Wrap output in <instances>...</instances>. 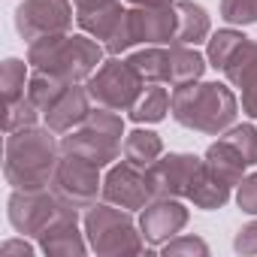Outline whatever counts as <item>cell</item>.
<instances>
[{
    "label": "cell",
    "mask_w": 257,
    "mask_h": 257,
    "mask_svg": "<svg viewBox=\"0 0 257 257\" xmlns=\"http://www.w3.org/2000/svg\"><path fill=\"white\" fill-rule=\"evenodd\" d=\"M61 161V143H55V131L49 127H25L7 134L4 149V179L19 191H43L52 188L55 167Z\"/></svg>",
    "instance_id": "1"
},
{
    "label": "cell",
    "mask_w": 257,
    "mask_h": 257,
    "mask_svg": "<svg viewBox=\"0 0 257 257\" xmlns=\"http://www.w3.org/2000/svg\"><path fill=\"white\" fill-rule=\"evenodd\" d=\"M28 64L67 85H82L103 64V46L88 34H49L28 43Z\"/></svg>",
    "instance_id": "2"
},
{
    "label": "cell",
    "mask_w": 257,
    "mask_h": 257,
    "mask_svg": "<svg viewBox=\"0 0 257 257\" xmlns=\"http://www.w3.org/2000/svg\"><path fill=\"white\" fill-rule=\"evenodd\" d=\"M170 112L188 131L221 137L224 131H230L236 124L239 100L221 82H191V85H182L173 91Z\"/></svg>",
    "instance_id": "3"
},
{
    "label": "cell",
    "mask_w": 257,
    "mask_h": 257,
    "mask_svg": "<svg viewBox=\"0 0 257 257\" xmlns=\"http://www.w3.org/2000/svg\"><path fill=\"white\" fill-rule=\"evenodd\" d=\"M85 236L94 254L100 257H121V254H143L146 251V239L140 224L134 221V215L112 206V203H94L85 212Z\"/></svg>",
    "instance_id": "4"
},
{
    "label": "cell",
    "mask_w": 257,
    "mask_h": 257,
    "mask_svg": "<svg viewBox=\"0 0 257 257\" xmlns=\"http://www.w3.org/2000/svg\"><path fill=\"white\" fill-rule=\"evenodd\" d=\"M85 88H88V94L97 106H106V109H115V112H131V106L143 94L146 82L134 73V67L127 61H118L112 55L109 61H103L97 67V73L85 82Z\"/></svg>",
    "instance_id": "5"
},
{
    "label": "cell",
    "mask_w": 257,
    "mask_h": 257,
    "mask_svg": "<svg viewBox=\"0 0 257 257\" xmlns=\"http://www.w3.org/2000/svg\"><path fill=\"white\" fill-rule=\"evenodd\" d=\"M206 173V164L203 158L197 155H185V152H170V155H161L149 170H146V179H149V188H152V197H176V200H188L191 188L197 185V179Z\"/></svg>",
    "instance_id": "6"
},
{
    "label": "cell",
    "mask_w": 257,
    "mask_h": 257,
    "mask_svg": "<svg viewBox=\"0 0 257 257\" xmlns=\"http://www.w3.org/2000/svg\"><path fill=\"white\" fill-rule=\"evenodd\" d=\"M10 224L16 233L22 236H40L70 203H64L52 188H43V191H19L13 188L10 194Z\"/></svg>",
    "instance_id": "7"
},
{
    "label": "cell",
    "mask_w": 257,
    "mask_h": 257,
    "mask_svg": "<svg viewBox=\"0 0 257 257\" xmlns=\"http://www.w3.org/2000/svg\"><path fill=\"white\" fill-rule=\"evenodd\" d=\"M52 191L76 206V209H88L97 203V194L103 191V176H100V167L88 164V161H79L73 155H61L58 167H55V176H52Z\"/></svg>",
    "instance_id": "8"
},
{
    "label": "cell",
    "mask_w": 257,
    "mask_h": 257,
    "mask_svg": "<svg viewBox=\"0 0 257 257\" xmlns=\"http://www.w3.org/2000/svg\"><path fill=\"white\" fill-rule=\"evenodd\" d=\"M70 25H73L70 0H22L16 7V31L28 43L49 34H67Z\"/></svg>",
    "instance_id": "9"
},
{
    "label": "cell",
    "mask_w": 257,
    "mask_h": 257,
    "mask_svg": "<svg viewBox=\"0 0 257 257\" xmlns=\"http://www.w3.org/2000/svg\"><path fill=\"white\" fill-rule=\"evenodd\" d=\"M100 197L112 206H121L127 212H143L155 197L146 179V170L131 164V161H115L109 173L103 176V191Z\"/></svg>",
    "instance_id": "10"
},
{
    "label": "cell",
    "mask_w": 257,
    "mask_h": 257,
    "mask_svg": "<svg viewBox=\"0 0 257 257\" xmlns=\"http://www.w3.org/2000/svg\"><path fill=\"white\" fill-rule=\"evenodd\" d=\"M191 212L182 200L176 197H158L152 200L143 212H140V230H143V239L146 245H155L161 248L164 242H170L173 236H179L188 224Z\"/></svg>",
    "instance_id": "11"
},
{
    "label": "cell",
    "mask_w": 257,
    "mask_h": 257,
    "mask_svg": "<svg viewBox=\"0 0 257 257\" xmlns=\"http://www.w3.org/2000/svg\"><path fill=\"white\" fill-rule=\"evenodd\" d=\"M37 242H40V251L43 254H52V257H82L91 248L85 230H79V209L76 206H67L37 236Z\"/></svg>",
    "instance_id": "12"
},
{
    "label": "cell",
    "mask_w": 257,
    "mask_h": 257,
    "mask_svg": "<svg viewBox=\"0 0 257 257\" xmlns=\"http://www.w3.org/2000/svg\"><path fill=\"white\" fill-rule=\"evenodd\" d=\"M61 155H73L79 161H88L94 167H112L121 155V143L118 140H109L97 131H91V127H76V131L64 134L61 137Z\"/></svg>",
    "instance_id": "13"
},
{
    "label": "cell",
    "mask_w": 257,
    "mask_h": 257,
    "mask_svg": "<svg viewBox=\"0 0 257 257\" xmlns=\"http://www.w3.org/2000/svg\"><path fill=\"white\" fill-rule=\"evenodd\" d=\"M94 100H91V94H88V88L85 85H67L64 88V94L43 112V118H46V127L49 131H55V134H70V131H76V127H82L85 124V118L91 115V106Z\"/></svg>",
    "instance_id": "14"
},
{
    "label": "cell",
    "mask_w": 257,
    "mask_h": 257,
    "mask_svg": "<svg viewBox=\"0 0 257 257\" xmlns=\"http://www.w3.org/2000/svg\"><path fill=\"white\" fill-rule=\"evenodd\" d=\"M131 22H134V34H137V43H146V46H173L176 40V25H179V16H176V4H167V7H149V10H131Z\"/></svg>",
    "instance_id": "15"
},
{
    "label": "cell",
    "mask_w": 257,
    "mask_h": 257,
    "mask_svg": "<svg viewBox=\"0 0 257 257\" xmlns=\"http://www.w3.org/2000/svg\"><path fill=\"white\" fill-rule=\"evenodd\" d=\"M176 16H179V25H176L173 46H200V43H209L212 22H209V13L200 4H194V0H176Z\"/></svg>",
    "instance_id": "16"
},
{
    "label": "cell",
    "mask_w": 257,
    "mask_h": 257,
    "mask_svg": "<svg viewBox=\"0 0 257 257\" xmlns=\"http://www.w3.org/2000/svg\"><path fill=\"white\" fill-rule=\"evenodd\" d=\"M209 61L197 52V46H170L167 49V85L182 88L191 82H200Z\"/></svg>",
    "instance_id": "17"
},
{
    "label": "cell",
    "mask_w": 257,
    "mask_h": 257,
    "mask_svg": "<svg viewBox=\"0 0 257 257\" xmlns=\"http://www.w3.org/2000/svg\"><path fill=\"white\" fill-rule=\"evenodd\" d=\"M127 10L118 4V0H106V4H97V7H85V10H76V25L82 34L94 37L97 43H106L112 37V31L118 28L121 16Z\"/></svg>",
    "instance_id": "18"
},
{
    "label": "cell",
    "mask_w": 257,
    "mask_h": 257,
    "mask_svg": "<svg viewBox=\"0 0 257 257\" xmlns=\"http://www.w3.org/2000/svg\"><path fill=\"white\" fill-rule=\"evenodd\" d=\"M203 164H206V170L215 176V179H221L224 185H230V188H236L242 179H245V158L227 143V140H218V143H212L209 149H206V158H203Z\"/></svg>",
    "instance_id": "19"
},
{
    "label": "cell",
    "mask_w": 257,
    "mask_h": 257,
    "mask_svg": "<svg viewBox=\"0 0 257 257\" xmlns=\"http://www.w3.org/2000/svg\"><path fill=\"white\" fill-rule=\"evenodd\" d=\"M167 112H170V94H167V88H161V82L146 85L143 94L137 97V103L131 106V118L137 124H158L167 118Z\"/></svg>",
    "instance_id": "20"
},
{
    "label": "cell",
    "mask_w": 257,
    "mask_h": 257,
    "mask_svg": "<svg viewBox=\"0 0 257 257\" xmlns=\"http://www.w3.org/2000/svg\"><path fill=\"white\" fill-rule=\"evenodd\" d=\"M161 155H164V143H161V137L155 131H143L140 127V131L124 137V161L149 170Z\"/></svg>",
    "instance_id": "21"
},
{
    "label": "cell",
    "mask_w": 257,
    "mask_h": 257,
    "mask_svg": "<svg viewBox=\"0 0 257 257\" xmlns=\"http://www.w3.org/2000/svg\"><path fill=\"white\" fill-rule=\"evenodd\" d=\"M224 76L233 88H254L257 85V43L245 40V46L230 58V64L224 67Z\"/></svg>",
    "instance_id": "22"
},
{
    "label": "cell",
    "mask_w": 257,
    "mask_h": 257,
    "mask_svg": "<svg viewBox=\"0 0 257 257\" xmlns=\"http://www.w3.org/2000/svg\"><path fill=\"white\" fill-rule=\"evenodd\" d=\"M127 64L134 67V73L146 85L167 82V49H161V46H146V49L134 52L131 58H127Z\"/></svg>",
    "instance_id": "23"
},
{
    "label": "cell",
    "mask_w": 257,
    "mask_h": 257,
    "mask_svg": "<svg viewBox=\"0 0 257 257\" xmlns=\"http://www.w3.org/2000/svg\"><path fill=\"white\" fill-rule=\"evenodd\" d=\"M245 34L242 31H236V28H224V31H215L212 37H209V49H206V61H209V67H215V70H221L224 73V67L230 64V58L245 46Z\"/></svg>",
    "instance_id": "24"
},
{
    "label": "cell",
    "mask_w": 257,
    "mask_h": 257,
    "mask_svg": "<svg viewBox=\"0 0 257 257\" xmlns=\"http://www.w3.org/2000/svg\"><path fill=\"white\" fill-rule=\"evenodd\" d=\"M188 200H191L197 209H206V212H212V209H224L227 200H230V185H224L221 179H215V176L206 170V173L197 179V185L191 188Z\"/></svg>",
    "instance_id": "25"
},
{
    "label": "cell",
    "mask_w": 257,
    "mask_h": 257,
    "mask_svg": "<svg viewBox=\"0 0 257 257\" xmlns=\"http://www.w3.org/2000/svg\"><path fill=\"white\" fill-rule=\"evenodd\" d=\"M31 64L19 61V58H7L4 67H0V88H4V103H16L22 97H28V82H31V73H28Z\"/></svg>",
    "instance_id": "26"
},
{
    "label": "cell",
    "mask_w": 257,
    "mask_h": 257,
    "mask_svg": "<svg viewBox=\"0 0 257 257\" xmlns=\"http://www.w3.org/2000/svg\"><path fill=\"white\" fill-rule=\"evenodd\" d=\"M64 88H67V82H61L58 76L43 73V70H34V73H31V82H28V100H31L40 112H46V109L64 94Z\"/></svg>",
    "instance_id": "27"
},
{
    "label": "cell",
    "mask_w": 257,
    "mask_h": 257,
    "mask_svg": "<svg viewBox=\"0 0 257 257\" xmlns=\"http://www.w3.org/2000/svg\"><path fill=\"white\" fill-rule=\"evenodd\" d=\"M224 140L245 158L248 167L257 164V127L254 124H233L230 131H224Z\"/></svg>",
    "instance_id": "28"
},
{
    "label": "cell",
    "mask_w": 257,
    "mask_h": 257,
    "mask_svg": "<svg viewBox=\"0 0 257 257\" xmlns=\"http://www.w3.org/2000/svg\"><path fill=\"white\" fill-rule=\"evenodd\" d=\"M37 118H40V109H37L28 97H22V100H16V103L7 106V115H4V134H16V131H25V127H34Z\"/></svg>",
    "instance_id": "29"
},
{
    "label": "cell",
    "mask_w": 257,
    "mask_h": 257,
    "mask_svg": "<svg viewBox=\"0 0 257 257\" xmlns=\"http://www.w3.org/2000/svg\"><path fill=\"white\" fill-rule=\"evenodd\" d=\"M221 19L236 28L257 25V0H221Z\"/></svg>",
    "instance_id": "30"
},
{
    "label": "cell",
    "mask_w": 257,
    "mask_h": 257,
    "mask_svg": "<svg viewBox=\"0 0 257 257\" xmlns=\"http://www.w3.org/2000/svg\"><path fill=\"white\" fill-rule=\"evenodd\" d=\"M164 257H209V245L200 236H173L161 245Z\"/></svg>",
    "instance_id": "31"
},
{
    "label": "cell",
    "mask_w": 257,
    "mask_h": 257,
    "mask_svg": "<svg viewBox=\"0 0 257 257\" xmlns=\"http://www.w3.org/2000/svg\"><path fill=\"white\" fill-rule=\"evenodd\" d=\"M134 46H137V34H134V22H131V10H127V13L121 16L118 28L112 31V37L103 43V49L118 58V55H124L127 49H134Z\"/></svg>",
    "instance_id": "32"
},
{
    "label": "cell",
    "mask_w": 257,
    "mask_h": 257,
    "mask_svg": "<svg viewBox=\"0 0 257 257\" xmlns=\"http://www.w3.org/2000/svg\"><path fill=\"white\" fill-rule=\"evenodd\" d=\"M236 206L248 215H257V173L245 176L236 185Z\"/></svg>",
    "instance_id": "33"
},
{
    "label": "cell",
    "mask_w": 257,
    "mask_h": 257,
    "mask_svg": "<svg viewBox=\"0 0 257 257\" xmlns=\"http://www.w3.org/2000/svg\"><path fill=\"white\" fill-rule=\"evenodd\" d=\"M233 248H236L239 254H257V218H254V221H248V224L236 233Z\"/></svg>",
    "instance_id": "34"
},
{
    "label": "cell",
    "mask_w": 257,
    "mask_h": 257,
    "mask_svg": "<svg viewBox=\"0 0 257 257\" xmlns=\"http://www.w3.org/2000/svg\"><path fill=\"white\" fill-rule=\"evenodd\" d=\"M37 248L22 236V239H7L4 245H0V254H4V257H13V254H19V257H31Z\"/></svg>",
    "instance_id": "35"
},
{
    "label": "cell",
    "mask_w": 257,
    "mask_h": 257,
    "mask_svg": "<svg viewBox=\"0 0 257 257\" xmlns=\"http://www.w3.org/2000/svg\"><path fill=\"white\" fill-rule=\"evenodd\" d=\"M242 112H245L248 118H254V121H257V85L242 91Z\"/></svg>",
    "instance_id": "36"
},
{
    "label": "cell",
    "mask_w": 257,
    "mask_h": 257,
    "mask_svg": "<svg viewBox=\"0 0 257 257\" xmlns=\"http://www.w3.org/2000/svg\"><path fill=\"white\" fill-rule=\"evenodd\" d=\"M131 7H137V10H149V7H167V4H173V0H127Z\"/></svg>",
    "instance_id": "37"
},
{
    "label": "cell",
    "mask_w": 257,
    "mask_h": 257,
    "mask_svg": "<svg viewBox=\"0 0 257 257\" xmlns=\"http://www.w3.org/2000/svg\"><path fill=\"white\" fill-rule=\"evenodd\" d=\"M76 10H85V7H97V4H106V0H73Z\"/></svg>",
    "instance_id": "38"
}]
</instances>
